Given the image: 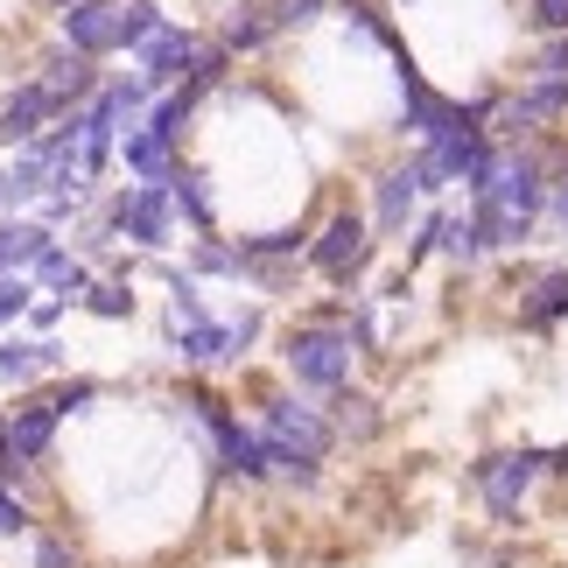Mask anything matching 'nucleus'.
<instances>
[{
    "label": "nucleus",
    "instance_id": "16",
    "mask_svg": "<svg viewBox=\"0 0 568 568\" xmlns=\"http://www.w3.org/2000/svg\"><path fill=\"white\" fill-rule=\"evenodd\" d=\"M36 196H50V162H36L29 148L0 169V211H14V204H36Z\"/></svg>",
    "mask_w": 568,
    "mask_h": 568
},
{
    "label": "nucleus",
    "instance_id": "5",
    "mask_svg": "<svg viewBox=\"0 0 568 568\" xmlns=\"http://www.w3.org/2000/svg\"><path fill=\"white\" fill-rule=\"evenodd\" d=\"M365 232H373V225H365L358 211H331V225L310 239V267L323 281H344V288H352V274L373 260V239H365Z\"/></svg>",
    "mask_w": 568,
    "mask_h": 568
},
{
    "label": "nucleus",
    "instance_id": "20",
    "mask_svg": "<svg viewBox=\"0 0 568 568\" xmlns=\"http://www.w3.org/2000/svg\"><path fill=\"white\" fill-rule=\"evenodd\" d=\"M443 253L456 260V267H470V260L491 253V239L477 232V217H449V225H443Z\"/></svg>",
    "mask_w": 568,
    "mask_h": 568
},
{
    "label": "nucleus",
    "instance_id": "12",
    "mask_svg": "<svg viewBox=\"0 0 568 568\" xmlns=\"http://www.w3.org/2000/svg\"><path fill=\"white\" fill-rule=\"evenodd\" d=\"M57 246V232L50 225H29V217H8L0 225V281L8 274H36V260Z\"/></svg>",
    "mask_w": 568,
    "mask_h": 568
},
{
    "label": "nucleus",
    "instance_id": "22",
    "mask_svg": "<svg viewBox=\"0 0 568 568\" xmlns=\"http://www.w3.org/2000/svg\"><path fill=\"white\" fill-rule=\"evenodd\" d=\"M155 29H162V8H155V0H126V8H120V50H141Z\"/></svg>",
    "mask_w": 568,
    "mask_h": 568
},
{
    "label": "nucleus",
    "instance_id": "27",
    "mask_svg": "<svg viewBox=\"0 0 568 568\" xmlns=\"http://www.w3.org/2000/svg\"><path fill=\"white\" fill-rule=\"evenodd\" d=\"M99 393H105L99 379H57L50 393H42V400H50V407L63 414V422H71V414H84V407H92V400H99Z\"/></svg>",
    "mask_w": 568,
    "mask_h": 568
},
{
    "label": "nucleus",
    "instance_id": "6",
    "mask_svg": "<svg viewBox=\"0 0 568 568\" xmlns=\"http://www.w3.org/2000/svg\"><path fill=\"white\" fill-rule=\"evenodd\" d=\"M63 113H71V105H63V99H57L42 78L14 84V92H8V105H0V148H14V155H21V148H36V141L50 134V126H57Z\"/></svg>",
    "mask_w": 568,
    "mask_h": 568
},
{
    "label": "nucleus",
    "instance_id": "3",
    "mask_svg": "<svg viewBox=\"0 0 568 568\" xmlns=\"http://www.w3.org/2000/svg\"><path fill=\"white\" fill-rule=\"evenodd\" d=\"M196 414H204V428H211V449H217V470L239 477V485H267L274 464H267V443H260V428H246L225 400H211V393H196L190 400Z\"/></svg>",
    "mask_w": 568,
    "mask_h": 568
},
{
    "label": "nucleus",
    "instance_id": "17",
    "mask_svg": "<svg viewBox=\"0 0 568 568\" xmlns=\"http://www.w3.org/2000/svg\"><path fill=\"white\" fill-rule=\"evenodd\" d=\"M50 379V365H42V337H0V386H36Z\"/></svg>",
    "mask_w": 568,
    "mask_h": 568
},
{
    "label": "nucleus",
    "instance_id": "7",
    "mask_svg": "<svg viewBox=\"0 0 568 568\" xmlns=\"http://www.w3.org/2000/svg\"><path fill=\"white\" fill-rule=\"evenodd\" d=\"M57 428H63V414L50 400H29V407H14L8 422H0V435H8V464L21 470H36V464H50V449H57ZM0 464V470H8Z\"/></svg>",
    "mask_w": 568,
    "mask_h": 568
},
{
    "label": "nucleus",
    "instance_id": "21",
    "mask_svg": "<svg viewBox=\"0 0 568 568\" xmlns=\"http://www.w3.org/2000/svg\"><path fill=\"white\" fill-rule=\"evenodd\" d=\"M331 400H337V443H344V435H358V443L379 435V407L365 400V393H331Z\"/></svg>",
    "mask_w": 568,
    "mask_h": 568
},
{
    "label": "nucleus",
    "instance_id": "29",
    "mask_svg": "<svg viewBox=\"0 0 568 568\" xmlns=\"http://www.w3.org/2000/svg\"><path fill=\"white\" fill-rule=\"evenodd\" d=\"M534 29L540 36H568V0H534Z\"/></svg>",
    "mask_w": 568,
    "mask_h": 568
},
{
    "label": "nucleus",
    "instance_id": "13",
    "mask_svg": "<svg viewBox=\"0 0 568 568\" xmlns=\"http://www.w3.org/2000/svg\"><path fill=\"white\" fill-rule=\"evenodd\" d=\"M120 162H126V176H141V183H169V176H176V148L155 141L148 126H134V134L120 141Z\"/></svg>",
    "mask_w": 568,
    "mask_h": 568
},
{
    "label": "nucleus",
    "instance_id": "24",
    "mask_svg": "<svg viewBox=\"0 0 568 568\" xmlns=\"http://www.w3.org/2000/svg\"><path fill=\"white\" fill-rule=\"evenodd\" d=\"M36 295H42V288H36L29 274H8V281H0V331H14V323L36 310Z\"/></svg>",
    "mask_w": 568,
    "mask_h": 568
},
{
    "label": "nucleus",
    "instance_id": "11",
    "mask_svg": "<svg viewBox=\"0 0 568 568\" xmlns=\"http://www.w3.org/2000/svg\"><path fill=\"white\" fill-rule=\"evenodd\" d=\"M42 84H50V92H57L63 105H71V113H78L84 99H99V71H92V57H78L71 42L42 57Z\"/></svg>",
    "mask_w": 568,
    "mask_h": 568
},
{
    "label": "nucleus",
    "instance_id": "33",
    "mask_svg": "<svg viewBox=\"0 0 568 568\" xmlns=\"http://www.w3.org/2000/svg\"><path fill=\"white\" fill-rule=\"evenodd\" d=\"M50 8H57V14H63V8H78V0H50Z\"/></svg>",
    "mask_w": 568,
    "mask_h": 568
},
{
    "label": "nucleus",
    "instance_id": "23",
    "mask_svg": "<svg viewBox=\"0 0 568 568\" xmlns=\"http://www.w3.org/2000/svg\"><path fill=\"white\" fill-rule=\"evenodd\" d=\"M84 310L120 323V316H134V288H126V281H92V288H84Z\"/></svg>",
    "mask_w": 568,
    "mask_h": 568
},
{
    "label": "nucleus",
    "instance_id": "26",
    "mask_svg": "<svg viewBox=\"0 0 568 568\" xmlns=\"http://www.w3.org/2000/svg\"><path fill=\"white\" fill-rule=\"evenodd\" d=\"M29 568H84L71 534H29Z\"/></svg>",
    "mask_w": 568,
    "mask_h": 568
},
{
    "label": "nucleus",
    "instance_id": "15",
    "mask_svg": "<svg viewBox=\"0 0 568 568\" xmlns=\"http://www.w3.org/2000/svg\"><path fill=\"white\" fill-rule=\"evenodd\" d=\"M36 288H50V295H63V302H78L84 288H92V267H84V260L78 253H63V246H50V253H42L36 260Z\"/></svg>",
    "mask_w": 568,
    "mask_h": 568
},
{
    "label": "nucleus",
    "instance_id": "1",
    "mask_svg": "<svg viewBox=\"0 0 568 568\" xmlns=\"http://www.w3.org/2000/svg\"><path fill=\"white\" fill-rule=\"evenodd\" d=\"M548 477V449H491L470 464V485L485 498L491 527H519L527 519V491Z\"/></svg>",
    "mask_w": 568,
    "mask_h": 568
},
{
    "label": "nucleus",
    "instance_id": "28",
    "mask_svg": "<svg viewBox=\"0 0 568 568\" xmlns=\"http://www.w3.org/2000/svg\"><path fill=\"white\" fill-rule=\"evenodd\" d=\"M519 105H527L534 120H555V113H568V84H561V78H540V84H534V92L519 99Z\"/></svg>",
    "mask_w": 568,
    "mask_h": 568
},
{
    "label": "nucleus",
    "instance_id": "4",
    "mask_svg": "<svg viewBox=\"0 0 568 568\" xmlns=\"http://www.w3.org/2000/svg\"><path fill=\"white\" fill-rule=\"evenodd\" d=\"M113 232L134 239L141 253H162L169 232H176V196H169V183H134L113 196Z\"/></svg>",
    "mask_w": 568,
    "mask_h": 568
},
{
    "label": "nucleus",
    "instance_id": "25",
    "mask_svg": "<svg viewBox=\"0 0 568 568\" xmlns=\"http://www.w3.org/2000/svg\"><path fill=\"white\" fill-rule=\"evenodd\" d=\"M36 534V513H29V498H21L8 477H0V540H29Z\"/></svg>",
    "mask_w": 568,
    "mask_h": 568
},
{
    "label": "nucleus",
    "instance_id": "10",
    "mask_svg": "<svg viewBox=\"0 0 568 568\" xmlns=\"http://www.w3.org/2000/svg\"><path fill=\"white\" fill-rule=\"evenodd\" d=\"M428 204V190H422V169H386V176L373 183V225L379 232H407V217Z\"/></svg>",
    "mask_w": 568,
    "mask_h": 568
},
{
    "label": "nucleus",
    "instance_id": "8",
    "mask_svg": "<svg viewBox=\"0 0 568 568\" xmlns=\"http://www.w3.org/2000/svg\"><path fill=\"white\" fill-rule=\"evenodd\" d=\"M57 29L78 57H113L120 50V8L113 0H78V8L57 14Z\"/></svg>",
    "mask_w": 568,
    "mask_h": 568
},
{
    "label": "nucleus",
    "instance_id": "14",
    "mask_svg": "<svg viewBox=\"0 0 568 568\" xmlns=\"http://www.w3.org/2000/svg\"><path fill=\"white\" fill-rule=\"evenodd\" d=\"M519 323H527V331H555V323H568V274L561 267H548L534 281V295L519 302Z\"/></svg>",
    "mask_w": 568,
    "mask_h": 568
},
{
    "label": "nucleus",
    "instance_id": "31",
    "mask_svg": "<svg viewBox=\"0 0 568 568\" xmlns=\"http://www.w3.org/2000/svg\"><path fill=\"white\" fill-rule=\"evenodd\" d=\"M63 310H71V302H63V295H36L29 323H36V331H57V323H63Z\"/></svg>",
    "mask_w": 568,
    "mask_h": 568
},
{
    "label": "nucleus",
    "instance_id": "9",
    "mask_svg": "<svg viewBox=\"0 0 568 568\" xmlns=\"http://www.w3.org/2000/svg\"><path fill=\"white\" fill-rule=\"evenodd\" d=\"M190 71H196V42L162 21V29L141 42V84H148V92H169V84L190 78Z\"/></svg>",
    "mask_w": 568,
    "mask_h": 568
},
{
    "label": "nucleus",
    "instance_id": "30",
    "mask_svg": "<svg viewBox=\"0 0 568 568\" xmlns=\"http://www.w3.org/2000/svg\"><path fill=\"white\" fill-rule=\"evenodd\" d=\"M534 78H561V84H568V36H555L548 50H540V63H534Z\"/></svg>",
    "mask_w": 568,
    "mask_h": 568
},
{
    "label": "nucleus",
    "instance_id": "19",
    "mask_svg": "<svg viewBox=\"0 0 568 568\" xmlns=\"http://www.w3.org/2000/svg\"><path fill=\"white\" fill-rule=\"evenodd\" d=\"M190 113H196V84H183V92H169V99L148 105V134L176 148V141H183V126H190Z\"/></svg>",
    "mask_w": 568,
    "mask_h": 568
},
{
    "label": "nucleus",
    "instance_id": "2",
    "mask_svg": "<svg viewBox=\"0 0 568 568\" xmlns=\"http://www.w3.org/2000/svg\"><path fill=\"white\" fill-rule=\"evenodd\" d=\"M352 358H358V344H352V331H337V323H302V331L281 337V365L310 393H344L352 386Z\"/></svg>",
    "mask_w": 568,
    "mask_h": 568
},
{
    "label": "nucleus",
    "instance_id": "32",
    "mask_svg": "<svg viewBox=\"0 0 568 568\" xmlns=\"http://www.w3.org/2000/svg\"><path fill=\"white\" fill-rule=\"evenodd\" d=\"M548 217H555L561 239H568V176H555V183H548Z\"/></svg>",
    "mask_w": 568,
    "mask_h": 568
},
{
    "label": "nucleus",
    "instance_id": "18",
    "mask_svg": "<svg viewBox=\"0 0 568 568\" xmlns=\"http://www.w3.org/2000/svg\"><path fill=\"white\" fill-rule=\"evenodd\" d=\"M169 196H176V217H190V232L196 239H211V190H204V176H196V169H176V176H169Z\"/></svg>",
    "mask_w": 568,
    "mask_h": 568
}]
</instances>
